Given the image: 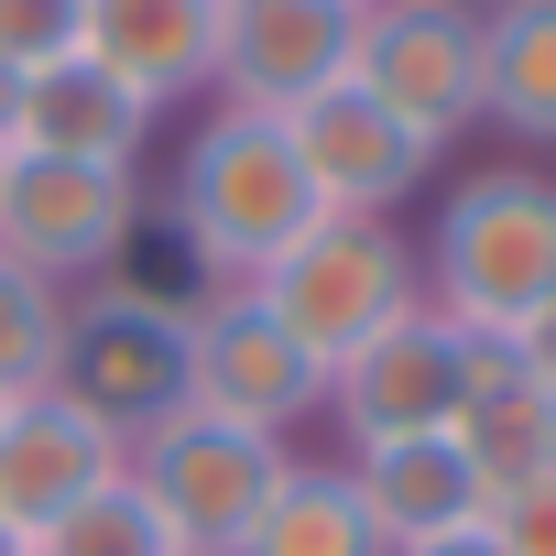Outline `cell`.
<instances>
[{
	"label": "cell",
	"instance_id": "obj_4",
	"mask_svg": "<svg viewBox=\"0 0 556 556\" xmlns=\"http://www.w3.org/2000/svg\"><path fill=\"white\" fill-rule=\"evenodd\" d=\"M285 480H295V447H285V437L218 426V415H197V404L164 415L153 437H131V491L164 513V534H175L186 556H240Z\"/></svg>",
	"mask_w": 556,
	"mask_h": 556
},
{
	"label": "cell",
	"instance_id": "obj_27",
	"mask_svg": "<svg viewBox=\"0 0 556 556\" xmlns=\"http://www.w3.org/2000/svg\"><path fill=\"white\" fill-rule=\"evenodd\" d=\"M0 556H23V534H12V523H0Z\"/></svg>",
	"mask_w": 556,
	"mask_h": 556
},
{
	"label": "cell",
	"instance_id": "obj_7",
	"mask_svg": "<svg viewBox=\"0 0 556 556\" xmlns=\"http://www.w3.org/2000/svg\"><path fill=\"white\" fill-rule=\"evenodd\" d=\"M55 393H66L77 415H99L121 447L153 437L164 415H186V317H175V306H131V295H110V285L77 295Z\"/></svg>",
	"mask_w": 556,
	"mask_h": 556
},
{
	"label": "cell",
	"instance_id": "obj_21",
	"mask_svg": "<svg viewBox=\"0 0 556 556\" xmlns=\"http://www.w3.org/2000/svg\"><path fill=\"white\" fill-rule=\"evenodd\" d=\"M77 34H88V0H0V66H23V77L66 66Z\"/></svg>",
	"mask_w": 556,
	"mask_h": 556
},
{
	"label": "cell",
	"instance_id": "obj_11",
	"mask_svg": "<svg viewBox=\"0 0 556 556\" xmlns=\"http://www.w3.org/2000/svg\"><path fill=\"white\" fill-rule=\"evenodd\" d=\"M285 131H295V164H306V186H317L328 218H393V207L426 186V164H437V153H426L371 88H350V77H339L328 99H306Z\"/></svg>",
	"mask_w": 556,
	"mask_h": 556
},
{
	"label": "cell",
	"instance_id": "obj_20",
	"mask_svg": "<svg viewBox=\"0 0 556 556\" xmlns=\"http://www.w3.org/2000/svg\"><path fill=\"white\" fill-rule=\"evenodd\" d=\"M23 556H186V545L164 534V513H153V502L131 491V469H121L110 491H88V502H77L55 534H34Z\"/></svg>",
	"mask_w": 556,
	"mask_h": 556
},
{
	"label": "cell",
	"instance_id": "obj_23",
	"mask_svg": "<svg viewBox=\"0 0 556 556\" xmlns=\"http://www.w3.org/2000/svg\"><path fill=\"white\" fill-rule=\"evenodd\" d=\"M513 361H523L534 382H556V295H545V306H534V317L513 328Z\"/></svg>",
	"mask_w": 556,
	"mask_h": 556
},
{
	"label": "cell",
	"instance_id": "obj_3",
	"mask_svg": "<svg viewBox=\"0 0 556 556\" xmlns=\"http://www.w3.org/2000/svg\"><path fill=\"white\" fill-rule=\"evenodd\" d=\"M273 317H285L328 371L350 361V350H371L393 317H415L426 306V251L393 229V218H317L285 262L251 285Z\"/></svg>",
	"mask_w": 556,
	"mask_h": 556
},
{
	"label": "cell",
	"instance_id": "obj_8",
	"mask_svg": "<svg viewBox=\"0 0 556 556\" xmlns=\"http://www.w3.org/2000/svg\"><path fill=\"white\" fill-rule=\"evenodd\" d=\"M469 361H480V339H469L458 317L415 306V317H393L371 350H350V361L328 371V415H339L350 447L447 437V426H458V393H469Z\"/></svg>",
	"mask_w": 556,
	"mask_h": 556
},
{
	"label": "cell",
	"instance_id": "obj_1",
	"mask_svg": "<svg viewBox=\"0 0 556 556\" xmlns=\"http://www.w3.org/2000/svg\"><path fill=\"white\" fill-rule=\"evenodd\" d=\"M317 186L295 164V131L262 121V110H207L175 153V186H164V229L186 240V262L207 285H262L306 229H317Z\"/></svg>",
	"mask_w": 556,
	"mask_h": 556
},
{
	"label": "cell",
	"instance_id": "obj_17",
	"mask_svg": "<svg viewBox=\"0 0 556 556\" xmlns=\"http://www.w3.org/2000/svg\"><path fill=\"white\" fill-rule=\"evenodd\" d=\"M480 121L556 142V0H513L502 23H480Z\"/></svg>",
	"mask_w": 556,
	"mask_h": 556
},
{
	"label": "cell",
	"instance_id": "obj_28",
	"mask_svg": "<svg viewBox=\"0 0 556 556\" xmlns=\"http://www.w3.org/2000/svg\"><path fill=\"white\" fill-rule=\"evenodd\" d=\"M0 164H12V153H0Z\"/></svg>",
	"mask_w": 556,
	"mask_h": 556
},
{
	"label": "cell",
	"instance_id": "obj_25",
	"mask_svg": "<svg viewBox=\"0 0 556 556\" xmlns=\"http://www.w3.org/2000/svg\"><path fill=\"white\" fill-rule=\"evenodd\" d=\"M23 88H34L23 66H0V153H12V142H23Z\"/></svg>",
	"mask_w": 556,
	"mask_h": 556
},
{
	"label": "cell",
	"instance_id": "obj_14",
	"mask_svg": "<svg viewBox=\"0 0 556 556\" xmlns=\"http://www.w3.org/2000/svg\"><path fill=\"white\" fill-rule=\"evenodd\" d=\"M339 469H350V491H361V513H371V534L393 556L491 513V491H480V469H469L458 437H382V447H350Z\"/></svg>",
	"mask_w": 556,
	"mask_h": 556
},
{
	"label": "cell",
	"instance_id": "obj_16",
	"mask_svg": "<svg viewBox=\"0 0 556 556\" xmlns=\"http://www.w3.org/2000/svg\"><path fill=\"white\" fill-rule=\"evenodd\" d=\"M12 153H66V164H121V175H142L153 110H142L110 66L66 55V66H45V77L23 88V142H12Z\"/></svg>",
	"mask_w": 556,
	"mask_h": 556
},
{
	"label": "cell",
	"instance_id": "obj_19",
	"mask_svg": "<svg viewBox=\"0 0 556 556\" xmlns=\"http://www.w3.org/2000/svg\"><path fill=\"white\" fill-rule=\"evenodd\" d=\"M66 317H77L66 285H45V273H23V262H0V415L34 404V393H55Z\"/></svg>",
	"mask_w": 556,
	"mask_h": 556
},
{
	"label": "cell",
	"instance_id": "obj_18",
	"mask_svg": "<svg viewBox=\"0 0 556 556\" xmlns=\"http://www.w3.org/2000/svg\"><path fill=\"white\" fill-rule=\"evenodd\" d=\"M240 556H393V545L371 534V513H361L339 458H295V480L273 491V513L251 523Z\"/></svg>",
	"mask_w": 556,
	"mask_h": 556
},
{
	"label": "cell",
	"instance_id": "obj_10",
	"mask_svg": "<svg viewBox=\"0 0 556 556\" xmlns=\"http://www.w3.org/2000/svg\"><path fill=\"white\" fill-rule=\"evenodd\" d=\"M361 55V0H229L218 34V110H262L295 121L306 99H328Z\"/></svg>",
	"mask_w": 556,
	"mask_h": 556
},
{
	"label": "cell",
	"instance_id": "obj_29",
	"mask_svg": "<svg viewBox=\"0 0 556 556\" xmlns=\"http://www.w3.org/2000/svg\"><path fill=\"white\" fill-rule=\"evenodd\" d=\"M361 12H371V0H361Z\"/></svg>",
	"mask_w": 556,
	"mask_h": 556
},
{
	"label": "cell",
	"instance_id": "obj_6",
	"mask_svg": "<svg viewBox=\"0 0 556 556\" xmlns=\"http://www.w3.org/2000/svg\"><path fill=\"white\" fill-rule=\"evenodd\" d=\"M142 218H153V197L121 164H66V153H12L0 164V262L45 273L66 295L99 285Z\"/></svg>",
	"mask_w": 556,
	"mask_h": 556
},
{
	"label": "cell",
	"instance_id": "obj_5",
	"mask_svg": "<svg viewBox=\"0 0 556 556\" xmlns=\"http://www.w3.org/2000/svg\"><path fill=\"white\" fill-rule=\"evenodd\" d=\"M186 404L218 426H251V437H295L306 415H328V361L251 285H218L186 317Z\"/></svg>",
	"mask_w": 556,
	"mask_h": 556
},
{
	"label": "cell",
	"instance_id": "obj_13",
	"mask_svg": "<svg viewBox=\"0 0 556 556\" xmlns=\"http://www.w3.org/2000/svg\"><path fill=\"white\" fill-rule=\"evenodd\" d=\"M218 34H229V0H88L77 55L110 66L164 121L186 99H218Z\"/></svg>",
	"mask_w": 556,
	"mask_h": 556
},
{
	"label": "cell",
	"instance_id": "obj_22",
	"mask_svg": "<svg viewBox=\"0 0 556 556\" xmlns=\"http://www.w3.org/2000/svg\"><path fill=\"white\" fill-rule=\"evenodd\" d=\"M491 534H502V556H556V480L502 491L491 502Z\"/></svg>",
	"mask_w": 556,
	"mask_h": 556
},
{
	"label": "cell",
	"instance_id": "obj_9",
	"mask_svg": "<svg viewBox=\"0 0 556 556\" xmlns=\"http://www.w3.org/2000/svg\"><path fill=\"white\" fill-rule=\"evenodd\" d=\"M350 88H371L426 153H447L480 121V23L437 12V0H371L361 12V55Z\"/></svg>",
	"mask_w": 556,
	"mask_h": 556
},
{
	"label": "cell",
	"instance_id": "obj_24",
	"mask_svg": "<svg viewBox=\"0 0 556 556\" xmlns=\"http://www.w3.org/2000/svg\"><path fill=\"white\" fill-rule=\"evenodd\" d=\"M404 556H502V534H491V513H480V523H458V534H426V545H404Z\"/></svg>",
	"mask_w": 556,
	"mask_h": 556
},
{
	"label": "cell",
	"instance_id": "obj_2",
	"mask_svg": "<svg viewBox=\"0 0 556 556\" xmlns=\"http://www.w3.org/2000/svg\"><path fill=\"white\" fill-rule=\"evenodd\" d=\"M545 295H556V175L534 164L458 175L426 240V306L458 317L469 339H513Z\"/></svg>",
	"mask_w": 556,
	"mask_h": 556
},
{
	"label": "cell",
	"instance_id": "obj_26",
	"mask_svg": "<svg viewBox=\"0 0 556 556\" xmlns=\"http://www.w3.org/2000/svg\"><path fill=\"white\" fill-rule=\"evenodd\" d=\"M437 12H458V23H502L513 0H437Z\"/></svg>",
	"mask_w": 556,
	"mask_h": 556
},
{
	"label": "cell",
	"instance_id": "obj_15",
	"mask_svg": "<svg viewBox=\"0 0 556 556\" xmlns=\"http://www.w3.org/2000/svg\"><path fill=\"white\" fill-rule=\"evenodd\" d=\"M480 469V491H523V480H556V382H534L513 361V339H480L469 361V393H458V426H447Z\"/></svg>",
	"mask_w": 556,
	"mask_h": 556
},
{
	"label": "cell",
	"instance_id": "obj_12",
	"mask_svg": "<svg viewBox=\"0 0 556 556\" xmlns=\"http://www.w3.org/2000/svg\"><path fill=\"white\" fill-rule=\"evenodd\" d=\"M131 469V447L99 426V415H77L66 393H34V404H12L0 415V523H12L23 545L34 534H55L88 491H110Z\"/></svg>",
	"mask_w": 556,
	"mask_h": 556
}]
</instances>
